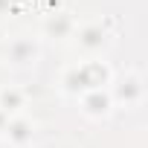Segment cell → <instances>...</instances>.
Here are the masks:
<instances>
[{
	"label": "cell",
	"mask_w": 148,
	"mask_h": 148,
	"mask_svg": "<svg viewBox=\"0 0 148 148\" xmlns=\"http://www.w3.org/2000/svg\"><path fill=\"white\" fill-rule=\"evenodd\" d=\"M0 102H3V105H0V108H9V102H12V110L15 108H21V93H9V90H3V93H0Z\"/></svg>",
	"instance_id": "cell-1"
}]
</instances>
